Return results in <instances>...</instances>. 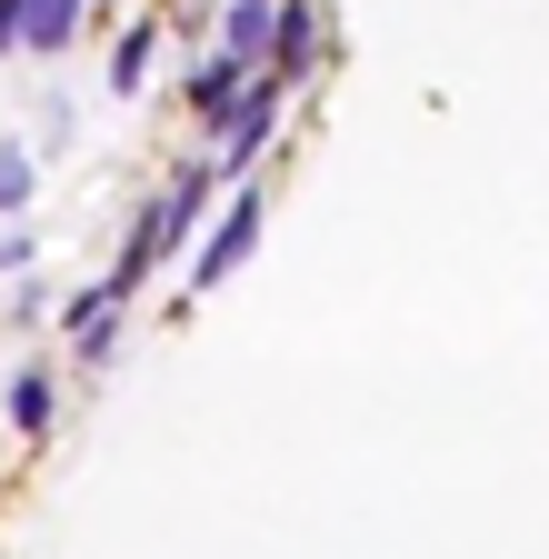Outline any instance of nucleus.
<instances>
[{"label": "nucleus", "instance_id": "nucleus-1", "mask_svg": "<svg viewBox=\"0 0 549 559\" xmlns=\"http://www.w3.org/2000/svg\"><path fill=\"white\" fill-rule=\"evenodd\" d=\"M211 170H220V160H190V170H170V190L141 210V230H130V250H120V270H110L120 290H141V280H151L160 260H180V240L200 230V210H211Z\"/></svg>", "mask_w": 549, "mask_h": 559}, {"label": "nucleus", "instance_id": "nucleus-2", "mask_svg": "<svg viewBox=\"0 0 549 559\" xmlns=\"http://www.w3.org/2000/svg\"><path fill=\"white\" fill-rule=\"evenodd\" d=\"M281 91H290V81H281V70H260V81H250V91H240V100L220 110V151H211L220 170H240V160H260V140H270V120H281Z\"/></svg>", "mask_w": 549, "mask_h": 559}, {"label": "nucleus", "instance_id": "nucleus-3", "mask_svg": "<svg viewBox=\"0 0 549 559\" xmlns=\"http://www.w3.org/2000/svg\"><path fill=\"white\" fill-rule=\"evenodd\" d=\"M250 250H260V190H240V200H230V221L200 240V270H190V280H200V290H220V280H230Z\"/></svg>", "mask_w": 549, "mask_h": 559}, {"label": "nucleus", "instance_id": "nucleus-4", "mask_svg": "<svg viewBox=\"0 0 549 559\" xmlns=\"http://www.w3.org/2000/svg\"><path fill=\"white\" fill-rule=\"evenodd\" d=\"M260 70H270V60H250V50H230V40H220L211 60H200V70H190V100H200V110H211V120H220V110H230V100H240V91L260 81Z\"/></svg>", "mask_w": 549, "mask_h": 559}, {"label": "nucleus", "instance_id": "nucleus-5", "mask_svg": "<svg viewBox=\"0 0 549 559\" xmlns=\"http://www.w3.org/2000/svg\"><path fill=\"white\" fill-rule=\"evenodd\" d=\"M310 50H320V11L310 0H281V21H270V70H281V81H310Z\"/></svg>", "mask_w": 549, "mask_h": 559}, {"label": "nucleus", "instance_id": "nucleus-6", "mask_svg": "<svg viewBox=\"0 0 549 559\" xmlns=\"http://www.w3.org/2000/svg\"><path fill=\"white\" fill-rule=\"evenodd\" d=\"M50 409H60V380H50V370H21V380H11V430L40 440V430H50Z\"/></svg>", "mask_w": 549, "mask_h": 559}, {"label": "nucleus", "instance_id": "nucleus-7", "mask_svg": "<svg viewBox=\"0 0 549 559\" xmlns=\"http://www.w3.org/2000/svg\"><path fill=\"white\" fill-rule=\"evenodd\" d=\"M81 31V0H31V50H71Z\"/></svg>", "mask_w": 549, "mask_h": 559}, {"label": "nucleus", "instance_id": "nucleus-8", "mask_svg": "<svg viewBox=\"0 0 549 559\" xmlns=\"http://www.w3.org/2000/svg\"><path fill=\"white\" fill-rule=\"evenodd\" d=\"M151 50H160V31H130V40H120V70H110V91H141V81H151Z\"/></svg>", "mask_w": 549, "mask_h": 559}, {"label": "nucleus", "instance_id": "nucleus-9", "mask_svg": "<svg viewBox=\"0 0 549 559\" xmlns=\"http://www.w3.org/2000/svg\"><path fill=\"white\" fill-rule=\"evenodd\" d=\"M21 200H31V160H21V151H0V210H21Z\"/></svg>", "mask_w": 549, "mask_h": 559}, {"label": "nucleus", "instance_id": "nucleus-10", "mask_svg": "<svg viewBox=\"0 0 549 559\" xmlns=\"http://www.w3.org/2000/svg\"><path fill=\"white\" fill-rule=\"evenodd\" d=\"M0 50H31V0H0Z\"/></svg>", "mask_w": 549, "mask_h": 559}, {"label": "nucleus", "instance_id": "nucleus-11", "mask_svg": "<svg viewBox=\"0 0 549 559\" xmlns=\"http://www.w3.org/2000/svg\"><path fill=\"white\" fill-rule=\"evenodd\" d=\"M31 250H40L31 230H0V270H31Z\"/></svg>", "mask_w": 549, "mask_h": 559}]
</instances>
